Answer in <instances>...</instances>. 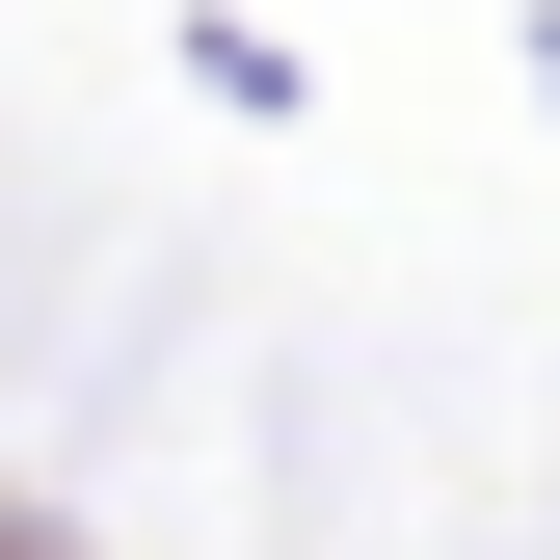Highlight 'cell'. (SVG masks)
Returning <instances> with one entry per match:
<instances>
[{
  "instance_id": "cell-1",
  "label": "cell",
  "mask_w": 560,
  "mask_h": 560,
  "mask_svg": "<svg viewBox=\"0 0 560 560\" xmlns=\"http://www.w3.org/2000/svg\"><path fill=\"white\" fill-rule=\"evenodd\" d=\"M0 560H54V534H27V508H0Z\"/></svg>"
}]
</instances>
